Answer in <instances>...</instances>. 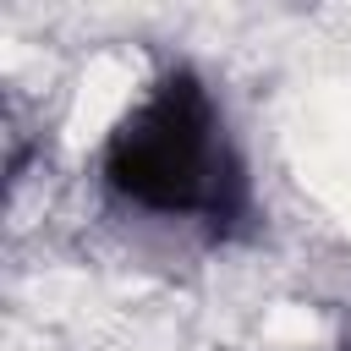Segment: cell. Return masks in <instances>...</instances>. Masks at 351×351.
Instances as JSON below:
<instances>
[{
  "instance_id": "6da1fadb",
  "label": "cell",
  "mask_w": 351,
  "mask_h": 351,
  "mask_svg": "<svg viewBox=\"0 0 351 351\" xmlns=\"http://www.w3.org/2000/svg\"><path fill=\"white\" fill-rule=\"evenodd\" d=\"M99 176L126 208L214 241L252 219V170L203 71H159L99 148Z\"/></svg>"
}]
</instances>
